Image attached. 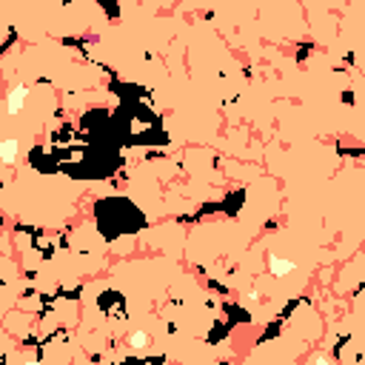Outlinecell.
Wrapping results in <instances>:
<instances>
[{"label": "cell", "mask_w": 365, "mask_h": 365, "mask_svg": "<svg viewBox=\"0 0 365 365\" xmlns=\"http://www.w3.org/2000/svg\"><path fill=\"white\" fill-rule=\"evenodd\" d=\"M14 151H17V140L0 143V160H3V163H11V160H14Z\"/></svg>", "instance_id": "2"}, {"label": "cell", "mask_w": 365, "mask_h": 365, "mask_svg": "<svg viewBox=\"0 0 365 365\" xmlns=\"http://www.w3.org/2000/svg\"><path fill=\"white\" fill-rule=\"evenodd\" d=\"M26 94H29V89H26V86H17V89H14V91L9 94V112H11V114H14V112H17V109L23 106Z\"/></svg>", "instance_id": "1"}, {"label": "cell", "mask_w": 365, "mask_h": 365, "mask_svg": "<svg viewBox=\"0 0 365 365\" xmlns=\"http://www.w3.org/2000/svg\"><path fill=\"white\" fill-rule=\"evenodd\" d=\"M314 365H331V363L325 360V357H319V360H314Z\"/></svg>", "instance_id": "5"}, {"label": "cell", "mask_w": 365, "mask_h": 365, "mask_svg": "<svg viewBox=\"0 0 365 365\" xmlns=\"http://www.w3.org/2000/svg\"><path fill=\"white\" fill-rule=\"evenodd\" d=\"M291 268H294V262H288V260H277V257H271V271L277 274V277L288 274Z\"/></svg>", "instance_id": "3"}, {"label": "cell", "mask_w": 365, "mask_h": 365, "mask_svg": "<svg viewBox=\"0 0 365 365\" xmlns=\"http://www.w3.org/2000/svg\"><path fill=\"white\" fill-rule=\"evenodd\" d=\"M131 345H134V348H146V345H148V337L140 331V334H134V337H131Z\"/></svg>", "instance_id": "4"}]
</instances>
